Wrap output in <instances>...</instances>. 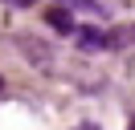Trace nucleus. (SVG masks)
Returning <instances> with one entry per match:
<instances>
[{"label": "nucleus", "instance_id": "obj_3", "mask_svg": "<svg viewBox=\"0 0 135 130\" xmlns=\"http://www.w3.org/2000/svg\"><path fill=\"white\" fill-rule=\"evenodd\" d=\"M0 89H4V77H0Z\"/></svg>", "mask_w": 135, "mask_h": 130}, {"label": "nucleus", "instance_id": "obj_4", "mask_svg": "<svg viewBox=\"0 0 135 130\" xmlns=\"http://www.w3.org/2000/svg\"><path fill=\"white\" fill-rule=\"evenodd\" d=\"M131 130H135V122H131Z\"/></svg>", "mask_w": 135, "mask_h": 130}, {"label": "nucleus", "instance_id": "obj_2", "mask_svg": "<svg viewBox=\"0 0 135 130\" xmlns=\"http://www.w3.org/2000/svg\"><path fill=\"white\" fill-rule=\"evenodd\" d=\"M8 4H17V8H29V4H37V0H8Z\"/></svg>", "mask_w": 135, "mask_h": 130}, {"label": "nucleus", "instance_id": "obj_1", "mask_svg": "<svg viewBox=\"0 0 135 130\" xmlns=\"http://www.w3.org/2000/svg\"><path fill=\"white\" fill-rule=\"evenodd\" d=\"M57 8H66L70 16H94V20L102 16V4H94V0H57Z\"/></svg>", "mask_w": 135, "mask_h": 130}]
</instances>
